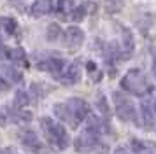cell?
Wrapping results in <instances>:
<instances>
[{
    "label": "cell",
    "mask_w": 156,
    "mask_h": 154,
    "mask_svg": "<svg viewBox=\"0 0 156 154\" xmlns=\"http://www.w3.org/2000/svg\"><path fill=\"white\" fill-rule=\"evenodd\" d=\"M55 114H56V117L65 121L69 126L77 128L90 116V107L83 98H69L63 103L55 105Z\"/></svg>",
    "instance_id": "6da1fadb"
},
{
    "label": "cell",
    "mask_w": 156,
    "mask_h": 154,
    "mask_svg": "<svg viewBox=\"0 0 156 154\" xmlns=\"http://www.w3.org/2000/svg\"><path fill=\"white\" fill-rule=\"evenodd\" d=\"M41 128H42L44 135H46V140H48L55 149L63 151V149L69 147V144H70L69 133H67V130H65L60 123L53 121L51 117H42L41 119Z\"/></svg>",
    "instance_id": "7a4b0ae2"
},
{
    "label": "cell",
    "mask_w": 156,
    "mask_h": 154,
    "mask_svg": "<svg viewBox=\"0 0 156 154\" xmlns=\"http://www.w3.org/2000/svg\"><path fill=\"white\" fill-rule=\"evenodd\" d=\"M121 88L132 95H137V96H144L147 95L149 89H151V84H149L146 74L142 72L140 68H132L126 72V75L121 79Z\"/></svg>",
    "instance_id": "3957f363"
},
{
    "label": "cell",
    "mask_w": 156,
    "mask_h": 154,
    "mask_svg": "<svg viewBox=\"0 0 156 154\" xmlns=\"http://www.w3.org/2000/svg\"><path fill=\"white\" fill-rule=\"evenodd\" d=\"M74 145H76V149L79 152H83V154H105L107 152V145L104 142H100L98 135L88 131V130H84L76 138Z\"/></svg>",
    "instance_id": "277c9868"
},
{
    "label": "cell",
    "mask_w": 156,
    "mask_h": 154,
    "mask_svg": "<svg viewBox=\"0 0 156 154\" xmlns=\"http://www.w3.org/2000/svg\"><path fill=\"white\" fill-rule=\"evenodd\" d=\"M114 109H116V116L125 121V123H135L137 121V112H135V105L128 96H125L123 93H114Z\"/></svg>",
    "instance_id": "5b68a950"
},
{
    "label": "cell",
    "mask_w": 156,
    "mask_h": 154,
    "mask_svg": "<svg viewBox=\"0 0 156 154\" xmlns=\"http://www.w3.org/2000/svg\"><path fill=\"white\" fill-rule=\"evenodd\" d=\"M18 137H20V142L23 144L25 149H28V151L37 152V154L44 151V142L39 138V135L34 130H21L18 133Z\"/></svg>",
    "instance_id": "8992f818"
},
{
    "label": "cell",
    "mask_w": 156,
    "mask_h": 154,
    "mask_svg": "<svg viewBox=\"0 0 156 154\" xmlns=\"http://www.w3.org/2000/svg\"><path fill=\"white\" fill-rule=\"evenodd\" d=\"M56 79L63 84L79 82V79H81V67H79V63H69V65H65Z\"/></svg>",
    "instance_id": "52a82bcc"
},
{
    "label": "cell",
    "mask_w": 156,
    "mask_h": 154,
    "mask_svg": "<svg viewBox=\"0 0 156 154\" xmlns=\"http://www.w3.org/2000/svg\"><path fill=\"white\" fill-rule=\"evenodd\" d=\"M65 42L70 49H79L84 42V32L79 26H70L65 32Z\"/></svg>",
    "instance_id": "ba28073f"
},
{
    "label": "cell",
    "mask_w": 156,
    "mask_h": 154,
    "mask_svg": "<svg viewBox=\"0 0 156 154\" xmlns=\"http://www.w3.org/2000/svg\"><path fill=\"white\" fill-rule=\"evenodd\" d=\"M37 67L41 70H48V72H51L55 77L60 75V72H62V68L65 67V61L62 60V58H46L44 61H39L37 63Z\"/></svg>",
    "instance_id": "9c48e42d"
},
{
    "label": "cell",
    "mask_w": 156,
    "mask_h": 154,
    "mask_svg": "<svg viewBox=\"0 0 156 154\" xmlns=\"http://www.w3.org/2000/svg\"><path fill=\"white\" fill-rule=\"evenodd\" d=\"M130 147H132L133 154H156V145L149 140L132 138L130 140Z\"/></svg>",
    "instance_id": "30bf717a"
},
{
    "label": "cell",
    "mask_w": 156,
    "mask_h": 154,
    "mask_svg": "<svg viewBox=\"0 0 156 154\" xmlns=\"http://www.w3.org/2000/svg\"><path fill=\"white\" fill-rule=\"evenodd\" d=\"M53 11V0H35L30 7V14L34 18H42L48 16Z\"/></svg>",
    "instance_id": "8fae6325"
},
{
    "label": "cell",
    "mask_w": 156,
    "mask_h": 154,
    "mask_svg": "<svg viewBox=\"0 0 156 154\" xmlns=\"http://www.w3.org/2000/svg\"><path fill=\"white\" fill-rule=\"evenodd\" d=\"M97 11V4L95 2H83L79 7H76L74 11H72V19L76 21V23H79V21H83V18H84L86 14H93Z\"/></svg>",
    "instance_id": "7c38bea8"
},
{
    "label": "cell",
    "mask_w": 156,
    "mask_h": 154,
    "mask_svg": "<svg viewBox=\"0 0 156 154\" xmlns=\"http://www.w3.org/2000/svg\"><path fill=\"white\" fill-rule=\"evenodd\" d=\"M133 35H132V32L130 30H126V28H123V60H126V58H130V56L133 54Z\"/></svg>",
    "instance_id": "4fadbf2b"
},
{
    "label": "cell",
    "mask_w": 156,
    "mask_h": 154,
    "mask_svg": "<svg viewBox=\"0 0 156 154\" xmlns=\"http://www.w3.org/2000/svg\"><path fill=\"white\" fill-rule=\"evenodd\" d=\"M2 58H7L14 63H27V54L21 47H5Z\"/></svg>",
    "instance_id": "5bb4252c"
},
{
    "label": "cell",
    "mask_w": 156,
    "mask_h": 154,
    "mask_svg": "<svg viewBox=\"0 0 156 154\" xmlns=\"http://www.w3.org/2000/svg\"><path fill=\"white\" fill-rule=\"evenodd\" d=\"M140 110H142V124H144L146 130H151L153 124H154V114L151 110V105L147 102H142Z\"/></svg>",
    "instance_id": "9a60e30c"
},
{
    "label": "cell",
    "mask_w": 156,
    "mask_h": 154,
    "mask_svg": "<svg viewBox=\"0 0 156 154\" xmlns=\"http://www.w3.org/2000/svg\"><path fill=\"white\" fill-rule=\"evenodd\" d=\"M30 103V96L25 93V91H18L14 96V105L18 110H21L23 107H27V105Z\"/></svg>",
    "instance_id": "2e32d148"
},
{
    "label": "cell",
    "mask_w": 156,
    "mask_h": 154,
    "mask_svg": "<svg viewBox=\"0 0 156 154\" xmlns=\"http://www.w3.org/2000/svg\"><path fill=\"white\" fill-rule=\"evenodd\" d=\"M0 23H2V26L5 28V32L11 35L16 33V30H18V23H16L12 18H0Z\"/></svg>",
    "instance_id": "e0dca14e"
},
{
    "label": "cell",
    "mask_w": 156,
    "mask_h": 154,
    "mask_svg": "<svg viewBox=\"0 0 156 154\" xmlns=\"http://www.w3.org/2000/svg\"><path fill=\"white\" fill-rule=\"evenodd\" d=\"M2 72H4V75L5 77H9L12 82H21V79H23V75L18 72L16 68H11V67H4L2 68Z\"/></svg>",
    "instance_id": "ac0fdd59"
},
{
    "label": "cell",
    "mask_w": 156,
    "mask_h": 154,
    "mask_svg": "<svg viewBox=\"0 0 156 154\" xmlns=\"http://www.w3.org/2000/svg\"><path fill=\"white\" fill-rule=\"evenodd\" d=\"M74 11V0H58V12L70 14Z\"/></svg>",
    "instance_id": "d6986e66"
},
{
    "label": "cell",
    "mask_w": 156,
    "mask_h": 154,
    "mask_svg": "<svg viewBox=\"0 0 156 154\" xmlns=\"http://www.w3.org/2000/svg\"><path fill=\"white\" fill-rule=\"evenodd\" d=\"M60 37H62V28L58 25H49V28H48V39L49 40H58Z\"/></svg>",
    "instance_id": "ffe728a7"
},
{
    "label": "cell",
    "mask_w": 156,
    "mask_h": 154,
    "mask_svg": "<svg viewBox=\"0 0 156 154\" xmlns=\"http://www.w3.org/2000/svg\"><path fill=\"white\" fill-rule=\"evenodd\" d=\"M98 109L104 110V116H105V117H109V109H107V103H105V98L104 96L98 98Z\"/></svg>",
    "instance_id": "44dd1931"
},
{
    "label": "cell",
    "mask_w": 156,
    "mask_h": 154,
    "mask_svg": "<svg viewBox=\"0 0 156 154\" xmlns=\"http://www.w3.org/2000/svg\"><path fill=\"white\" fill-rule=\"evenodd\" d=\"M88 70H90V74H91L95 79H98V77H100V74H97V72H98V68L95 67V63H91V61L88 63Z\"/></svg>",
    "instance_id": "7402d4cb"
},
{
    "label": "cell",
    "mask_w": 156,
    "mask_h": 154,
    "mask_svg": "<svg viewBox=\"0 0 156 154\" xmlns=\"http://www.w3.org/2000/svg\"><path fill=\"white\" fill-rule=\"evenodd\" d=\"M7 89H9V82L4 79V77H0V95H2V93H5Z\"/></svg>",
    "instance_id": "603a6c76"
},
{
    "label": "cell",
    "mask_w": 156,
    "mask_h": 154,
    "mask_svg": "<svg viewBox=\"0 0 156 154\" xmlns=\"http://www.w3.org/2000/svg\"><path fill=\"white\" fill-rule=\"evenodd\" d=\"M114 154H130V152H128L125 147H119V149H116V152H114Z\"/></svg>",
    "instance_id": "cb8c5ba5"
},
{
    "label": "cell",
    "mask_w": 156,
    "mask_h": 154,
    "mask_svg": "<svg viewBox=\"0 0 156 154\" xmlns=\"http://www.w3.org/2000/svg\"><path fill=\"white\" fill-rule=\"evenodd\" d=\"M0 154H14L12 149H0Z\"/></svg>",
    "instance_id": "d4e9b609"
},
{
    "label": "cell",
    "mask_w": 156,
    "mask_h": 154,
    "mask_svg": "<svg viewBox=\"0 0 156 154\" xmlns=\"http://www.w3.org/2000/svg\"><path fill=\"white\" fill-rule=\"evenodd\" d=\"M153 72H154V75H156V53L153 54Z\"/></svg>",
    "instance_id": "484cf974"
},
{
    "label": "cell",
    "mask_w": 156,
    "mask_h": 154,
    "mask_svg": "<svg viewBox=\"0 0 156 154\" xmlns=\"http://www.w3.org/2000/svg\"><path fill=\"white\" fill-rule=\"evenodd\" d=\"M4 51H5V46L2 44V40H0V56H4Z\"/></svg>",
    "instance_id": "4316f807"
},
{
    "label": "cell",
    "mask_w": 156,
    "mask_h": 154,
    "mask_svg": "<svg viewBox=\"0 0 156 154\" xmlns=\"http://www.w3.org/2000/svg\"><path fill=\"white\" fill-rule=\"evenodd\" d=\"M154 110H156V102H154Z\"/></svg>",
    "instance_id": "83f0119b"
}]
</instances>
